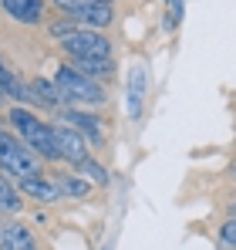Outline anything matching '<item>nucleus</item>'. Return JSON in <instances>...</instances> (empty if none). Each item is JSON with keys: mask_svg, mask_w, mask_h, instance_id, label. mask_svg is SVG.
I'll use <instances>...</instances> for the list:
<instances>
[{"mask_svg": "<svg viewBox=\"0 0 236 250\" xmlns=\"http://www.w3.org/2000/svg\"><path fill=\"white\" fill-rule=\"evenodd\" d=\"M71 58H112V41L101 31H88V27H75L64 41H58Z\"/></svg>", "mask_w": 236, "mask_h": 250, "instance_id": "nucleus-4", "label": "nucleus"}, {"mask_svg": "<svg viewBox=\"0 0 236 250\" xmlns=\"http://www.w3.org/2000/svg\"><path fill=\"white\" fill-rule=\"evenodd\" d=\"M3 102H7V98H3V91H0V105H3Z\"/></svg>", "mask_w": 236, "mask_h": 250, "instance_id": "nucleus-21", "label": "nucleus"}, {"mask_svg": "<svg viewBox=\"0 0 236 250\" xmlns=\"http://www.w3.org/2000/svg\"><path fill=\"white\" fill-rule=\"evenodd\" d=\"M0 61H3V58H0Z\"/></svg>", "mask_w": 236, "mask_h": 250, "instance_id": "nucleus-24", "label": "nucleus"}, {"mask_svg": "<svg viewBox=\"0 0 236 250\" xmlns=\"http://www.w3.org/2000/svg\"><path fill=\"white\" fill-rule=\"evenodd\" d=\"M31 88V105H38V108H64V102H61V91H58V84L47 82V78H38V82H27Z\"/></svg>", "mask_w": 236, "mask_h": 250, "instance_id": "nucleus-13", "label": "nucleus"}, {"mask_svg": "<svg viewBox=\"0 0 236 250\" xmlns=\"http://www.w3.org/2000/svg\"><path fill=\"white\" fill-rule=\"evenodd\" d=\"M0 10L10 21L27 24V27H38V24H44V17H47V3L44 0H0Z\"/></svg>", "mask_w": 236, "mask_h": 250, "instance_id": "nucleus-8", "label": "nucleus"}, {"mask_svg": "<svg viewBox=\"0 0 236 250\" xmlns=\"http://www.w3.org/2000/svg\"><path fill=\"white\" fill-rule=\"evenodd\" d=\"M7 128H10V125H7V122H3V119H0V132H7Z\"/></svg>", "mask_w": 236, "mask_h": 250, "instance_id": "nucleus-19", "label": "nucleus"}, {"mask_svg": "<svg viewBox=\"0 0 236 250\" xmlns=\"http://www.w3.org/2000/svg\"><path fill=\"white\" fill-rule=\"evenodd\" d=\"M216 237H219V247L223 250H236V213H230V216L219 223Z\"/></svg>", "mask_w": 236, "mask_h": 250, "instance_id": "nucleus-17", "label": "nucleus"}, {"mask_svg": "<svg viewBox=\"0 0 236 250\" xmlns=\"http://www.w3.org/2000/svg\"><path fill=\"white\" fill-rule=\"evenodd\" d=\"M71 68H78L81 75L101 82V78H108L115 71V61L112 58H71Z\"/></svg>", "mask_w": 236, "mask_h": 250, "instance_id": "nucleus-15", "label": "nucleus"}, {"mask_svg": "<svg viewBox=\"0 0 236 250\" xmlns=\"http://www.w3.org/2000/svg\"><path fill=\"white\" fill-rule=\"evenodd\" d=\"M54 84H58L61 102H64L68 108H101V105L108 102V95H105L101 82L81 75L78 68H71V64H61V68H58Z\"/></svg>", "mask_w": 236, "mask_h": 250, "instance_id": "nucleus-2", "label": "nucleus"}, {"mask_svg": "<svg viewBox=\"0 0 236 250\" xmlns=\"http://www.w3.org/2000/svg\"><path fill=\"white\" fill-rule=\"evenodd\" d=\"M61 122L71 125V128H78L81 135L88 139V146L91 149H101L105 146V122H101V115H91V112H84V108H61Z\"/></svg>", "mask_w": 236, "mask_h": 250, "instance_id": "nucleus-5", "label": "nucleus"}, {"mask_svg": "<svg viewBox=\"0 0 236 250\" xmlns=\"http://www.w3.org/2000/svg\"><path fill=\"white\" fill-rule=\"evenodd\" d=\"M0 250H38V237L17 216L0 220Z\"/></svg>", "mask_w": 236, "mask_h": 250, "instance_id": "nucleus-7", "label": "nucleus"}, {"mask_svg": "<svg viewBox=\"0 0 236 250\" xmlns=\"http://www.w3.org/2000/svg\"><path fill=\"white\" fill-rule=\"evenodd\" d=\"M230 213H236V203H233V207H230Z\"/></svg>", "mask_w": 236, "mask_h": 250, "instance_id": "nucleus-22", "label": "nucleus"}, {"mask_svg": "<svg viewBox=\"0 0 236 250\" xmlns=\"http://www.w3.org/2000/svg\"><path fill=\"white\" fill-rule=\"evenodd\" d=\"M75 172H78L81 179H88L91 186H108V169L101 166L98 159H91V156H88V159H81L78 166H75Z\"/></svg>", "mask_w": 236, "mask_h": 250, "instance_id": "nucleus-16", "label": "nucleus"}, {"mask_svg": "<svg viewBox=\"0 0 236 250\" xmlns=\"http://www.w3.org/2000/svg\"><path fill=\"white\" fill-rule=\"evenodd\" d=\"M101 250H112V247H101Z\"/></svg>", "mask_w": 236, "mask_h": 250, "instance_id": "nucleus-23", "label": "nucleus"}, {"mask_svg": "<svg viewBox=\"0 0 236 250\" xmlns=\"http://www.w3.org/2000/svg\"><path fill=\"white\" fill-rule=\"evenodd\" d=\"M0 91H3V98L14 102V105H31V88H27V82H24L17 71H10L3 61H0Z\"/></svg>", "mask_w": 236, "mask_h": 250, "instance_id": "nucleus-10", "label": "nucleus"}, {"mask_svg": "<svg viewBox=\"0 0 236 250\" xmlns=\"http://www.w3.org/2000/svg\"><path fill=\"white\" fill-rule=\"evenodd\" d=\"M51 179H54V186H58L61 200H64V196H71V200H88V196H91V189H95L88 179H81L78 172H51Z\"/></svg>", "mask_w": 236, "mask_h": 250, "instance_id": "nucleus-12", "label": "nucleus"}, {"mask_svg": "<svg viewBox=\"0 0 236 250\" xmlns=\"http://www.w3.org/2000/svg\"><path fill=\"white\" fill-rule=\"evenodd\" d=\"M182 10H186V0H165V27H179Z\"/></svg>", "mask_w": 236, "mask_h": 250, "instance_id": "nucleus-18", "label": "nucleus"}, {"mask_svg": "<svg viewBox=\"0 0 236 250\" xmlns=\"http://www.w3.org/2000/svg\"><path fill=\"white\" fill-rule=\"evenodd\" d=\"M95 3H115V0H95Z\"/></svg>", "mask_w": 236, "mask_h": 250, "instance_id": "nucleus-20", "label": "nucleus"}, {"mask_svg": "<svg viewBox=\"0 0 236 250\" xmlns=\"http://www.w3.org/2000/svg\"><path fill=\"white\" fill-rule=\"evenodd\" d=\"M54 139H58V152H61V159L64 163H71V166H78L81 159H88L91 156V146H88V139L81 135L78 128H71V125H54Z\"/></svg>", "mask_w": 236, "mask_h": 250, "instance_id": "nucleus-6", "label": "nucleus"}, {"mask_svg": "<svg viewBox=\"0 0 236 250\" xmlns=\"http://www.w3.org/2000/svg\"><path fill=\"white\" fill-rule=\"evenodd\" d=\"M20 207H24V196H20L17 183L0 169V213H3V216H17Z\"/></svg>", "mask_w": 236, "mask_h": 250, "instance_id": "nucleus-14", "label": "nucleus"}, {"mask_svg": "<svg viewBox=\"0 0 236 250\" xmlns=\"http://www.w3.org/2000/svg\"><path fill=\"white\" fill-rule=\"evenodd\" d=\"M0 169H3L14 183H20V179L40 176V172H44V159H40L27 142H20V139L7 128V132H0Z\"/></svg>", "mask_w": 236, "mask_h": 250, "instance_id": "nucleus-3", "label": "nucleus"}, {"mask_svg": "<svg viewBox=\"0 0 236 250\" xmlns=\"http://www.w3.org/2000/svg\"><path fill=\"white\" fill-rule=\"evenodd\" d=\"M17 189H20V196H31L34 203H58L61 200V193H58V186H54V179L51 176H31V179H20L17 183Z\"/></svg>", "mask_w": 236, "mask_h": 250, "instance_id": "nucleus-9", "label": "nucleus"}, {"mask_svg": "<svg viewBox=\"0 0 236 250\" xmlns=\"http://www.w3.org/2000/svg\"><path fill=\"white\" fill-rule=\"evenodd\" d=\"M145 91H149V71H145V64H135L132 75H128V115H132V119L142 115Z\"/></svg>", "mask_w": 236, "mask_h": 250, "instance_id": "nucleus-11", "label": "nucleus"}, {"mask_svg": "<svg viewBox=\"0 0 236 250\" xmlns=\"http://www.w3.org/2000/svg\"><path fill=\"white\" fill-rule=\"evenodd\" d=\"M7 125L14 128V135H17L20 142H27V146L38 152L44 163H61L58 139H54V125H47L44 119H38L31 108H24V105H10V112H7Z\"/></svg>", "mask_w": 236, "mask_h": 250, "instance_id": "nucleus-1", "label": "nucleus"}]
</instances>
